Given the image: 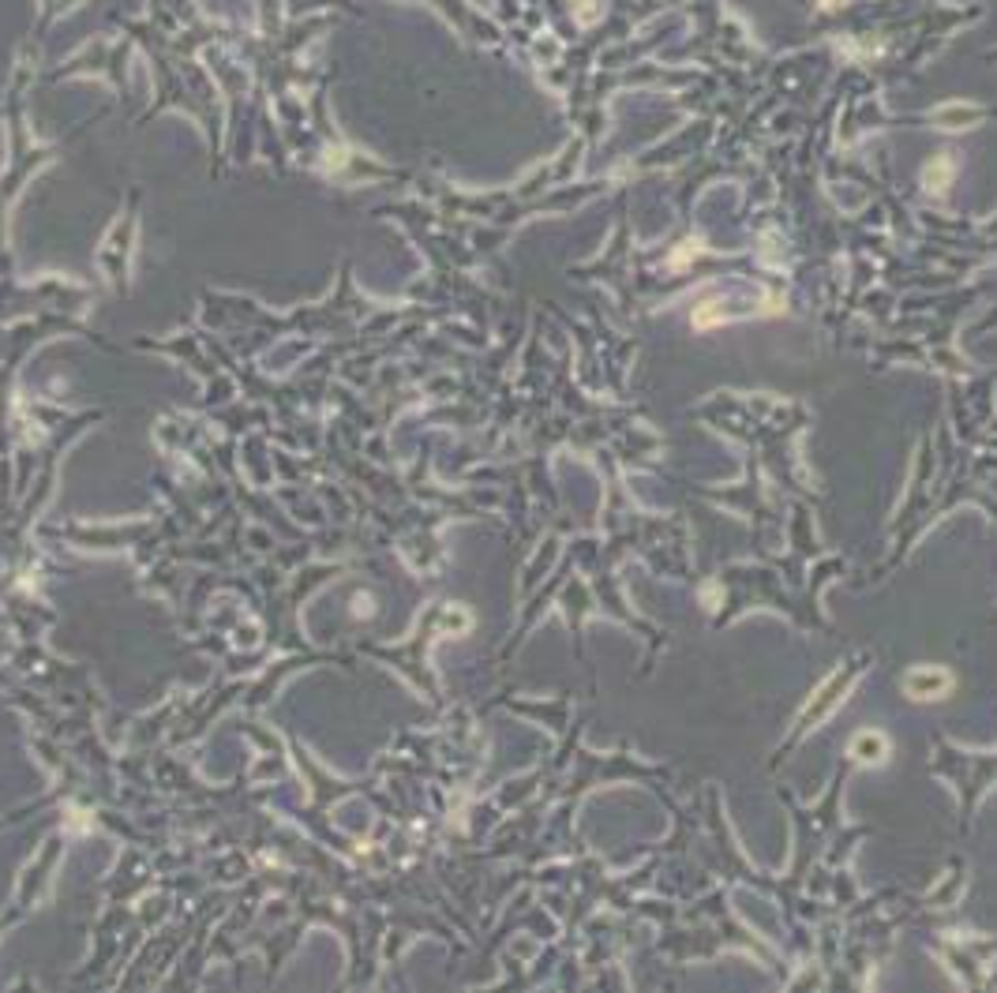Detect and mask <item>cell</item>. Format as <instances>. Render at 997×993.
<instances>
[{"instance_id":"cell-1","label":"cell","mask_w":997,"mask_h":993,"mask_svg":"<svg viewBox=\"0 0 997 993\" xmlns=\"http://www.w3.org/2000/svg\"><path fill=\"white\" fill-rule=\"evenodd\" d=\"M904 686H908L911 697H919V702H934V697H945L949 689H953V675L949 671H938V667H915L908 678H904Z\"/></svg>"}]
</instances>
